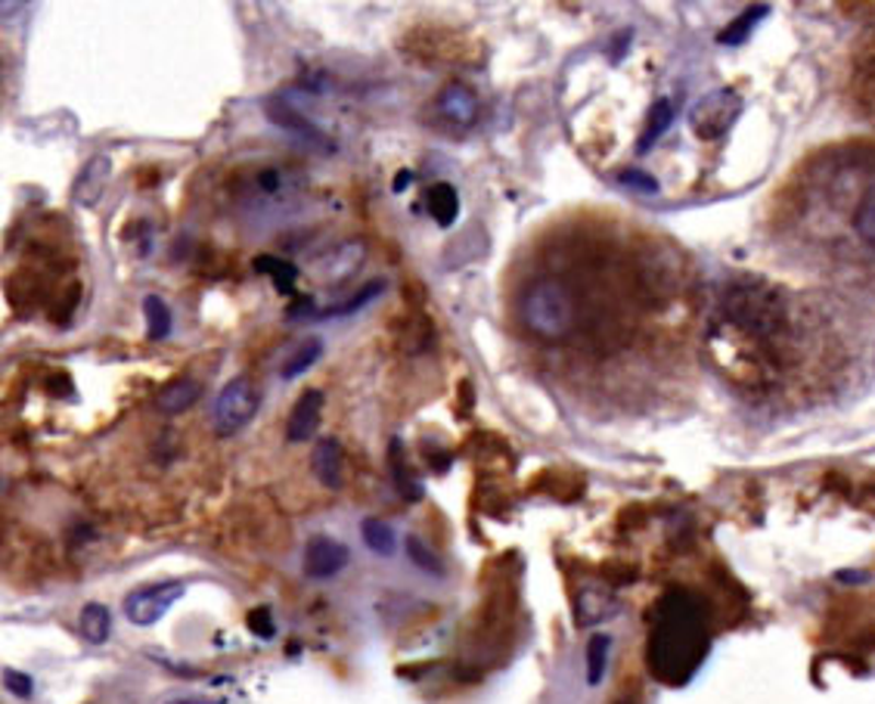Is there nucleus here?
Instances as JSON below:
<instances>
[{"label": "nucleus", "instance_id": "nucleus-24", "mask_svg": "<svg viewBox=\"0 0 875 704\" xmlns=\"http://www.w3.org/2000/svg\"><path fill=\"white\" fill-rule=\"evenodd\" d=\"M854 230L866 246L875 248V187H870V190L863 192V199H860V206H856Z\"/></svg>", "mask_w": 875, "mask_h": 704}, {"label": "nucleus", "instance_id": "nucleus-30", "mask_svg": "<svg viewBox=\"0 0 875 704\" xmlns=\"http://www.w3.org/2000/svg\"><path fill=\"white\" fill-rule=\"evenodd\" d=\"M3 683H7V689H10L13 695H20V699H28V695H32V680H28L25 673L7 670V673H3Z\"/></svg>", "mask_w": 875, "mask_h": 704}, {"label": "nucleus", "instance_id": "nucleus-4", "mask_svg": "<svg viewBox=\"0 0 875 704\" xmlns=\"http://www.w3.org/2000/svg\"><path fill=\"white\" fill-rule=\"evenodd\" d=\"M261 407V391L258 385L248 379V376H236L230 379L221 395H218V403H214V435L218 438H233L246 429L248 422L255 419Z\"/></svg>", "mask_w": 875, "mask_h": 704}, {"label": "nucleus", "instance_id": "nucleus-8", "mask_svg": "<svg viewBox=\"0 0 875 704\" xmlns=\"http://www.w3.org/2000/svg\"><path fill=\"white\" fill-rule=\"evenodd\" d=\"M113 180V159L109 155H91L88 165L81 168V174L72 184V202L81 209H94L96 202L103 199V192Z\"/></svg>", "mask_w": 875, "mask_h": 704}, {"label": "nucleus", "instance_id": "nucleus-3", "mask_svg": "<svg viewBox=\"0 0 875 704\" xmlns=\"http://www.w3.org/2000/svg\"><path fill=\"white\" fill-rule=\"evenodd\" d=\"M518 310H522V324L528 326V332H534L537 339H547V342L565 339L571 332V326H574L571 295L556 280H537V283H532V286L522 292Z\"/></svg>", "mask_w": 875, "mask_h": 704}, {"label": "nucleus", "instance_id": "nucleus-18", "mask_svg": "<svg viewBox=\"0 0 875 704\" xmlns=\"http://www.w3.org/2000/svg\"><path fill=\"white\" fill-rule=\"evenodd\" d=\"M78 627H81V633H84V640L88 643H106L109 640V627H113V618H109V611H106V606H100V602H91V606H84V611H81V621H78Z\"/></svg>", "mask_w": 875, "mask_h": 704}, {"label": "nucleus", "instance_id": "nucleus-1", "mask_svg": "<svg viewBox=\"0 0 875 704\" xmlns=\"http://www.w3.org/2000/svg\"><path fill=\"white\" fill-rule=\"evenodd\" d=\"M708 648L711 624L702 596L684 587L667 590L649 618V673L665 685L689 683V677L702 667Z\"/></svg>", "mask_w": 875, "mask_h": 704}, {"label": "nucleus", "instance_id": "nucleus-6", "mask_svg": "<svg viewBox=\"0 0 875 704\" xmlns=\"http://www.w3.org/2000/svg\"><path fill=\"white\" fill-rule=\"evenodd\" d=\"M187 592L184 580H162V584H150V587H140V590L128 592L125 599V614L128 621L137 627H153L159 624L174 602H180Z\"/></svg>", "mask_w": 875, "mask_h": 704}, {"label": "nucleus", "instance_id": "nucleus-15", "mask_svg": "<svg viewBox=\"0 0 875 704\" xmlns=\"http://www.w3.org/2000/svg\"><path fill=\"white\" fill-rule=\"evenodd\" d=\"M670 121H674V103H670V99H655V103L649 106L646 131H643L640 143H637V153H649V150L655 146V140L670 128Z\"/></svg>", "mask_w": 875, "mask_h": 704}, {"label": "nucleus", "instance_id": "nucleus-28", "mask_svg": "<svg viewBox=\"0 0 875 704\" xmlns=\"http://www.w3.org/2000/svg\"><path fill=\"white\" fill-rule=\"evenodd\" d=\"M618 180L630 187V190H643V192H655L658 190V180L652 174L640 172V168H628V172L618 174Z\"/></svg>", "mask_w": 875, "mask_h": 704}, {"label": "nucleus", "instance_id": "nucleus-17", "mask_svg": "<svg viewBox=\"0 0 875 704\" xmlns=\"http://www.w3.org/2000/svg\"><path fill=\"white\" fill-rule=\"evenodd\" d=\"M143 314H147V336H150V342H162V339L172 336V307L165 305L159 295H147L143 298Z\"/></svg>", "mask_w": 875, "mask_h": 704}, {"label": "nucleus", "instance_id": "nucleus-25", "mask_svg": "<svg viewBox=\"0 0 875 704\" xmlns=\"http://www.w3.org/2000/svg\"><path fill=\"white\" fill-rule=\"evenodd\" d=\"M767 16V7H751L745 16H739V20H733L726 28L721 32V44H739V40L748 38V32L758 25V22Z\"/></svg>", "mask_w": 875, "mask_h": 704}, {"label": "nucleus", "instance_id": "nucleus-5", "mask_svg": "<svg viewBox=\"0 0 875 704\" xmlns=\"http://www.w3.org/2000/svg\"><path fill=\"white\" fill-rule=\"evenodd\" d=\"M743 115V96L730 87L721 91H711L704 94L692 109H689V131L696 133L699 140L711 143V140H721L730 133V128L739 121Z\"/></svg>", "mask_w": 875, "mask_h": 704}, {"label": "nucleus", "instance_id": "nucleus-7", "mask_svg": "<svg viewBox=\"0 0 875 704\" xmlns=\"http://www.w3.org/2000/svg\"><path fill=\"white\" fill-rule=\"evenodd\" d=\"M324 391H317V388H311V391H305L302 398L295 400L289 422H285V441L289 444H305V441L317 435L320 419H324Z\"/></svg>", "mask_w": 875, "mask_h": 704}, {"label": "nucleus", "instance_id": "nucleus-2", "mask_svg": "<svg viewBox=\"0 0 875 704\" xmlns=\"http://www.w3.org/2000/svg\"><path fill=\"white\" fill-rule=\"evenodd\" d=\"M723 317L748 342L773 348L789 332L792 305L780 289L748 283V286H733L723 295Z\"/></svg>", "mask_w": 875, "mask_h": 704}, {"label": "nucleus", "instance_id": "nucleus-32", "mask_svg": "<svg viewBox=\"0 0 875 704\" xmlns=\"http://www.w3.org/2000/svg\"><path fill=\"white\" fill-rule=\"evenodd\" d=\"M621 704H630V702H621Z\"/></svg>", "mask_w": 875, "mask_h": 704}, {"label": "nucleus", "instance_id": "nucleus-23", "mask_svg": "<svg viewBox=\"0 0 875 704\" xmlns=\"http://www.w3.org/2000/svg\"><path fill=\"white\" fill-rule=\"evenodd\" d=\"M611 611H615V606H611L609 596H603V592H584V596L578 599V624H581V627L596 624V621L609 618Z\"/></svg>", "mask_w": 875, "mask_h": 704}, {"label": "nucleus", "instance_id": "nucleus-26", "mask_svg": "<svg viewBox=\"0 0 875 704\" xmlns=\"http://www.w3.org/2000/svg\"><path fill=\"white\" fill-rule=\"evenodd\" d=\"M382 289H385V283L382 280H376V283H370V286H363L351 302H345V305H336V307H326L320 317H339V314H354V310H361L363 305H370L373 298H380Z\"/></svg>", "mask_w": 875, "mask_h": 704}, {"label": "nucleus", "instance_id": "nucleus-9", "mask_svg": "<svg viewBox=\"0 0 875 704\" xmlns=\"http://www.w3.org/2000/svg\"><path fill=\"white\" fill-rule=\"evenodd\" d=\"M348 565V547L332 537H311L305 547L307 577H336Z\"/></svg>", "mask_w": 875, "mask_h": 704}, {"label": "nucleus", "instance_id": "nucleus-27", "mask_svg": "<svg viewBox=\"0 0 875 704\" xmlns=\"http://www.w3.org/2000/svg\"><path fill=\"white\" fill-rule=\"evenodd\" d=\"M407 552H410V559L417 562V565H419V568H422V572H429V574H441V572H444V568H441V562H438L435 552L425 550V543H422L419 537H410V540H407Z\"/></svg>", "mask_w": 875, "mask_h": 704}, {"label": "nucleus", "instance_id": "nucleus-14", "mask_svg": "<svg viewBox=\"0 0 875 704\" xmlns=\"http://www.w3.org/2000/svg\"><path fill=\"white\" fill-rule=\"evenodd\" d=\"M425 211L438 227H454L459 218V192L451 184H435L425 190Z\"/></svg>", "mask_w": 875, "mask_h": 704}, {"label": "nucleus", "instance_id": "nucleus-11", "mask_svg": "<svg viewBox=\"0 0 875 704\" xmlns=\"http://www.w3.org/2000/svg\"><path fill=\"white\" fill-rule=\"evenodd\" d=\"M202 398V385L196 379H174L168 382L162 391H159V398H155V407L165 413V416H180V413H187L196 400Z\"/></svg>", "mask_w": 875, "mask_h": 704}, {"label": "nucleus", "instance_id": "nucleus-29", "mask_svg": "<svg viewBox=\"0 0 875 704\" xmlns=\"http://www.w3.org/2000/svg\"><path fill=\"white\" fill-rule=\"evenodd\" d=\"M248 627L255 630L261 640H270L273 636V618H270V609H255L248 614Z\"/></svg>", "mask_w": 875, "mask_h": 704}, {"label": "nucleus", "instance_id": "nucleus-20", "mask_svg": "<svg viewBox=\"0 0 875 704\" xmlns=\"http://www.w3.org/2000/svg\"><path fill=\"white\" fill-rule=\"evenodd\" d=\"M320 354H324V344H320V339H305V342L295 348V354L285 361L283 379L292 382V379H299V376H305L307 369L320 361Z\"/></svg>", "mask_w": 875, "mask_h": 704}, {"label": "nucleus", "instance_id": "nucleus-16", "mask_svg": "<svg viewBox=\"0 0 875 704\" xmlns=\"http://www.w3.org/2000/svg\"><path fill=\"white\" fill-rule=\"evenodd\" d=\"M255 270H258V273H267V277L273 280V286H277L280 295H292V292H295L299 267L289 265L283 258H277V255H258V258H255Z\"/></svg>", "mask_w": 875, "mask_h": 704}, {"label": "nucleus", "instance_id": "nucleus-12", "mask_svg": "<svg viewBox=\"0 0 875 704\" xmlns=\"http://www.w3.org/2000/svg\"><path fill=\"white\" fill-rule=\"evenodd\" d=\"M265 113L267 118H270L277 128H283V131L295 133V137H307V140H320V131H317L299 109H292L285 96H270L265 103Z\"/></svg>", "mask_w": 875, "mask_h": 704}, {"label": "nucleus", "instance_id": "nucleus-19", "mask_svg": "<svg viewBox=\"0 0 875 704\" xmlns=\"http://www.w3.org/2000/svg\"><path fill=\"white\" fill-rule=\"evenodd\" d=\"M388 462H392V476H395V484L398 491L407 500H419L422 496V484L410 478V469H407V459H404V444L398 438L388 444Z\"/></svg>", "mask_w": 875, "mask_h": 704}, {"label": "nucleus", "instance_id": "nucleus-13", "mask_svg": "<svg viewBox=\"0 0 875 704\" xmlns=\"http://www.w3.org/2000/svg\"><path fill=\"white\" fill-rule=\"evenodd\" d=\"M438 106H441V115H447V121L454 125H472L478 113V99L469 87H459V84H451L447 91H441L438 96Z\"/></svg>", "mask_w": 875, "mask_h": 704}, {"label": "nucleus", "instance_id": "nucleus-31", "mask_svg": "<svg viewBox=\"0 0 875 704\" xmlns=\"http://www.w3.org/2000/svg\"><path fill=\"white\" fill-rule=\"evenodd\" d=\"M407 184H410V172H400L398 177H395V184H392V187H395V192H404L407 190Z\"/></svg>", "mask_w": 875, "mask_h": 704}, {"label": "nucleus", "instance_id": "nucleus-10", "mask_svg": "<svg viewBox=\"0 0 875 704\" xmlns=\"http://www.w3.org/2000/svg\"><path fill=\"white\" fill-rule=\"evenodd\" d=\"M311 466H314V476L317 481L329 488V491H339L342 488V472H345V450L339 438H320L314 454H311Z\"/></svg>", "mask_w": 875, "mask_h": 704}, {"label": "nucleus", "instance_id": "nucleus-21", "mask_svg": "<svg viewBox=\"0 0 875 704\" xmlns=\"http://www.w3.org/2000/svg\"><path fill=\"white\" fill-rule=\"evenodd\" d=\"M363 543L370 547L373 552H380V555H395V547H398V540H395V531H392V525H385L382 518H366L363 521Z\"/></svg>", "mask_w": 875, "mask_h": 704}, {"label": "nucleus", "instance_id": "nucleus-22", "mask_svg": "<svg viewBox=\"0 0 875 704\" xmlns=\"http://www.w3.org/2000/svg\"><path fill=\"white\" fill-rule=\"evenodd\" d=\"M609 648L611 640L606 633H596L587 646V683L599 685L606 677V665H609Z\"/></svg>", "mask_w": 875, "mask_h": 704}]
</instances>
